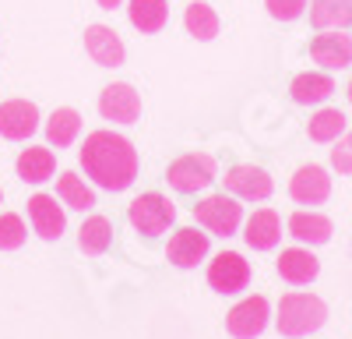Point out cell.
I'll return each mask as SVG.
<instances>
[{
	"instance_id": "3",
	"label": "cell",
	"mask_w": 352,
	"mask_h": 339,
	"mask_svg": "<svg viewBox=\"0 0 352 339\" xmlns=\"http://www.w3.org/2000/svg\"><path fill=\"white\" fill-rule=\"evenodd\" d=\"M166 181L180 191V194H194L201 187H208L215 181V159L204 156V152H190V156H180L173 159L169 170H166Z\"/></svg>"
},
{
	"instance_id": "1",
	"label": "cell",
	"mask_w": 352,
	"mask_h": 339,
	"mask_svg": "<svg viewBox=\"0 0 352 339\" xmlns=\"http://www.w3.org/2000/svg\"><path fill=\"white\" fill-rule=\"evenodd\" d=\"M81 166L99 187L106 191H124L138 177V152L127 138L113 131H92L85 138Z\"/></svg>"
},
{
	"instance_id": "5",
	"label": "cell",
	"mask_w": 352,
	"mask_h": 339,
	"mask_svg": "<svg viewBox=\"0 0 352 339\" xmlns=\"http://www.w3.org/2000/svg\"><path fill=\"white\" fill-rule=\"evenodd\" d=\"M194 216H197L201 226H208L215 237H232L240 230L243 209L232 202L229 194H212V198H204L201 205H194Z\"/></svg>"
},
{
	"instance_id": "22",
	"label": "cell",
	"mask_w": 352,
	"mask_h": 339,
	"mask_svg": "<svg viewBox=\"0 0 352 339\" xmlns=\"http://www.w3.org/2000/svg\"><path fill=\"white\" fill-rule=\"evenodd\" d=\"M310 21L314 28H345L352 21V0H310Z\"/></svg>"
},
{
	"instance_id": "19",
	"label": "cell",
	"mask_w": 352,
	"mask_h": 339,
	"mask_svg": "<svg viewBox=\"0 0 352 339\" xmlns=\"http://www.w3.org/2000/svg\"><path fill=\"white\" fill-rule=\"evenodd\" d=\"M289 234L303 244H328L331 240V219L320 212H296L289 219Z\"/></svg>"
},
{
	"instance_id": "9",
	"label": "cell",
	"mask_w": 352,
	"mask_h": 339,
	"mask_svg": "<svg viewBox=\"0 0 352 339\" xmlns=\"http://www.w3.org/2000/svg\"><path fill=\"white\" fill-rule=\"evenodd\" d=\"M289 194H292V202H300V205H324L328 194H331V177L324 174V166H314V163L300 166L292 184H289Z\"/></svg>"
},
{
	"instance_id": "18",
	"label": "cell",
	"mask_w": 352,
	"mask_h": 339,
	"mask_svg": "<svg viewBox=\"0 0 352 339\" xmlns=\"http://www.w3.org/2000/svg\"><path fill=\"white\" fill-rule=\"evenodd\" d=\"M292 99H296L300 106H314V103H324V99H331V92H335V81L328 78V74H314V71H307V74H296L292 78Z\"/></svg>"
},
{
	"instance_id": "30",
	"label": "cell",
	"mask_w": 352,
	"mask_h": 339,
	"mask_svg": "<svg viewBox=\"0 0 352 339\" xmlns=\"http://www.w3.org/2000/svg\"><path fill=\"white\" fill-rule=\"evenodd\" d=\"M264 8L278 21H296L307 11V0H264Z\"/></svg>"
},
{
	"instance_id": "27",
	"label": "cell",
	"mask_w": 352,
	"mask_h": 339,
	"mask_svg": "<svg viewBox=\"0 0 352 339\" xmlns=\"http://www.w3.org/2000/svg\"><path fill=\"white\" fill-rule=\"evenodd\" d=\"M56 194L67 202V209H92L96 205V194L88 191L85 184H81V177H74V174H60V181H56Z\"/></svg>"
},
{
	"instance_id": "21",
	"label": "cell",
	"mask_w": 352,
	"mask_h": 339,
	"mask_svg": "<svg viewBox=\"0 0 352 339\" xmlns=\"http://www.w3.org/2000/svg\"><path fill=\"white\" fill-rule=\"evenodd\" d=\"M53 170H56V159H53L50 149L32 145V149H25V152L18 156V177H21L25 184H43V181H50Z\"/></svg>"
},
{
	"instance_id": "14",
	"label": "cell",
	"mask_w": 352,
	"mask_h": 339,
	"mask_svg": "<svg viewBox=\"0 0 352 339\" xmlns=\"http://www.w3.org/2000/svg\"><path fill=\"white\" fill-rule=\"evenodd\" d=\"M28 216H32V226L43 240H56L64 234V209L56 205V198L50 194H32L28 198Z\"/></svg>"
},
{
	"instance_id": "26",
	"label": "cell",
	"mask_w": 352,
	"mask_h": 339,
	"mask_svg": "<svg viewBox=\"0 0 352 339\" xmlns=\"http://www.w3.org/2000/svg\"><path fill=\"white\" fill-rule=\"evenodd\" d=\"M307 134L314 141H335L338 134H345V113L342 110H317L307 124Z\"/></svg>"
},
{
	"instance_id": "31",
	"label": "cell",
	"mask_w": 352,
	"mask_h": 339,
	"mask_svg": "<svg viewBox=\"0 0 352 339\" xmlns=\"http://www.w3.org/2000/svg\"><path fill=\"white\" fill-rule=\"evenodd\" d=\"M99 8H106V11H113V8H120V0H96Z\"/></svg>"
},
{
	"instance_id": "4",
	"label": "cell",
	"mask_w": 352,
	"mask_h": 339,
	"mask_svg": "<svg viewBox=\"0 0 352 339\" xmlns=\"http://www.w3.org/2000/svg\"><path fill=\"white\" fill-rule=\"evenodd\" d=\"M173 219H176V209H173L169 198L159 194V191H148V194H141V198H134V202H131V223H134V230L148 234V237L169 230Z\"/></svg>"
},
{
	"instance_id": "28",
	"label": "cell",
	"mask_w": 352,
	"mask_h": 339,
	"mask_svg": "<svg viewBox=\"0 0 352 339\" xmlns=\"http://www.w3.org/2000/svg\"><path fill=\"white\" fill-rule=\"evenodd\" d=\"M25 244V223L14 212L0 216V251H14Z\"/></svg>"
},
{
	"instance_id": "32",
	"label": "cell",
	"mask_w": 352,
	"mask_h": 339,
	"mask_svg": "<svg viewBox=\"0 0 352 339\" xmlns=\"http://www.w3.org/2000/svg\"><path fill=\"white\" fill-rule=\"evenodd\" d=\"M349 103H352V81H349Z\"/></svg>"
},
{
	"instance_id": "29",
	"label": "cell",
	"mask_w": 352,
	"mask_h": 339,
	"mask_svg": "<svg viewBox=\"0 0 352 339\" xmlns=\"http://www.w3.org/2000/svg\"><path fill=\"white\" fill-rule=\"evenodd\" d=\"M331 166L338 170V174H352V131L338 134L335 138V149H331Z\"/></svg>"
},
{
	"instance_id": "23",
	"label": "cell",
	"mask_w": 352,
	"mask_h": 339,
	"mask_svg": "<svg viewBox=\"0 0 352 339\" xmlns=\"http://www.w3.org/2000/svg\"><path fill=\"white\" fill-rule=\"evenodd\" d=\"M78 131H81V117H78V110H71V106L53 110V117H50V124H46V138H50V145L67 149L71 141L78 138Z\"/></svg>"
},
{
	"instance_id": "15",
	"label": "cell",
	"mask_w": 352,
	"mask_h": 339,
	"mask_svg": "<svg viewBox=\"0 0 352 339\" xmlns=\"http://www.w3.org/2000/svg\"><path fill=\"white\" fill-rule=\"evenodd\" d=\"M166 254H169L173 265L194 269L204 254H208V234H197V230H190V226H187V230H176L169 247H166Z\"/></svg>"
},
{
	"instance_id": "8",
	"label": "cell",
	"mask_w": 352,
	"mask_h": 339,
	"mask_svg": "<svg viewBox=\"0 0 352 339\" xmlns=\"http://www.w3.org/2000/svg\"><path fill=\"white\" fill-rule=\"evenodd\" d=\"M36 127H39L36 103H28V99H8V103H0V138L25 141Z\"/></svg>"
},
{
	"instance_id": "24",
	"label": "cell",
	"mask_w": 352,
	"mask_h": 339,
	"mask_svg": "<svg viewBox=\"0 0 352 339\" xmlns=\"http://www.w3.org/2000/svg\"><path fill=\"white\" fill-rule=\"evenodd\" d=\"M184 25H187V32H190L194 39H201V43H208V39L219 36V14L204 4V0H194V4L187 8Z\"/></svg>"
},
{
	"instance_id": "20",
	"label": "cell",
	"mask_w": 352,
	"mask_h": 339,
	"mask_svg": "<svg viewBox=\"0 0 352 339\" xmlns=\"http://www.w3.org/2000/svg\"><path fill=\"white\" fill-rule=\"evenodd\" d=\"M127 18H131V25L138 28V32H162L166 18H169V8H166V0H131Z\"/></svg>"
},
{
	"instance_id": "17",
	"label": "cell",
	"mask_w": 352,
	"mask_h": 339,
	"mask_svg": "<svg viewBox=\"0 0 352 339\" xmlns=\"http://www.w3.org/2000/svg\"><path fill=\"white\" fill-rule=\"evenodd\" d=\"M247 244L254 247V251H272L275 244H278V237H282V223H278V212H272V209H257L250 219H247Z\"/></svg>"
},
{
	"instance_id": "12",
	"label": "cell",
	"mask_w": 352,
	"mask_h": 339,
	"mask_svg": "<svg viewBox=\"0 0 352 339\" xmlns=\"http://www.w3.org/2000/svg\"><path fill=\"white\" fill-rule=\"evenodd\" d=\"M85 50L102 68H120L124 64V43L109 25H88L85 28Z\"/></svg>"
},
{
	"instance_id": "2",
	"label": "cell",
	"mask_w": 352,
	"mask_h": 339,
	"mask_svg": "<svg viewBox=\"0 0 352 339\" xmlns=\"http://www.w3.org/2000/svg\"><path fill=\"white\" fill-rule=\"evenodd\" d=\"M328 318V307L320 297L314 294H285L278 300V332L289 336V339H303L310 332H317Z\"/></svg>"
},
{
	"instance_id": "6",
	"label": "cell",
	"mask_w": 352,
	"mask_h": 339,
	"mask_svg": "<svg viewBox=\"0 0 352 339\" xmlns=\"http://www.w3.org/2000/svg\"><path fill=\"white\" fill-rule=\"evenodd\" d=\"M208 282H212V290H219V294H240V290H247V282H250V265L243 262V254L222 251L219 258L208 265Z\"/></svg>"
},
{
	"instance_id": "10",
	"label": "cell",
	"mask_w": 352,
	"mask_h": 339,
	"mask_svg": "<svg viewBox=\"0 0 352 339\" xmlns=\"http://www.w3.org/2000/svg\"><path fill=\"white\" fill-rule=\"evenodd\" d=\"M264 325H268V300L264 297H247L243 304L232 307L229 318H226L229 336H236V339H254V336L264 332Z\"/></svg>"
},
{
	"instance_id": "11",
	"label": "cell",
	"mask_w": 352,
	"mask_h": 339,
	"mask_svg": "<svg viewBox=\"0 0 352 339\" xmlns=\"http://www.w3.org/2000/svg\"><path fill=\"white\" fill-rule=\"evenodd\" d=\"M310 56L320 64V68H328V71H342L352 64V39L342 36V28H328V32H320L314 43H310Z\"/></svg>"
},
{
	"instance_id": "16",
	"label": "cell",
	"mask_w": 352,
	"mask_h": 339,
	"mask_svg": "<svg viewBox=\"0 0 352 339\" xmlns=\"http://www.w3.org/2000/svg\"><path fill=\"white\" fill-rule=\"evenodd\" d=\"M320 272V262L314 258L310 251L303 247H289L282 251V258H278V276L285 282H292V287H307V282H314Z\"/></svg>"
},
{
	"instance_id": "25",
	"label": "cell",
	"mask_w": 352,
	"mask_h": 339,
	"mask_svg": "<svg viewBox=\"0 0 352 339\" xmlns=\"http://www.w3.org/2000/svg\"><path fill=\"white\" fill-rule=\"evenodd\" d=\"M113 240V226L106 216H92V219H85L81 223V230H78V244L85 254H102Z\"/></svg>"
},
{
	"instance_id": "13",
	"label": "cell",
	"mask_w": 352,
	"mask_h": 339,
	"mask_svg": "<svg viewBox=\"0 0 352 339\" xmlns=\"http://www.w3.org/2000/svg\"><path fill=\"white\" fill-rule=\"evenodd\" d=\"M226 187L236 194V198L261 202V198L272 194V177L264 174L261 166H232L229 174H226Z\"/></svg>"
},
{
	"instance_id": "7",
	"label": "cell",
	"mask_w": 352,
	"mask_h": 339,
	"mask_svg": "<svg viewBox=\"0 0 352 339\" xmlns=\"http://www.w3.org/2000/svg\"><path fill=\"white\" fill-rule=\"evenodd\" d=\"M99 110H102V117L113 121V124H134L141 117V96L131 89V85L116 81V85H106L102 89Z\"/></svg>"
}]
</instances>
